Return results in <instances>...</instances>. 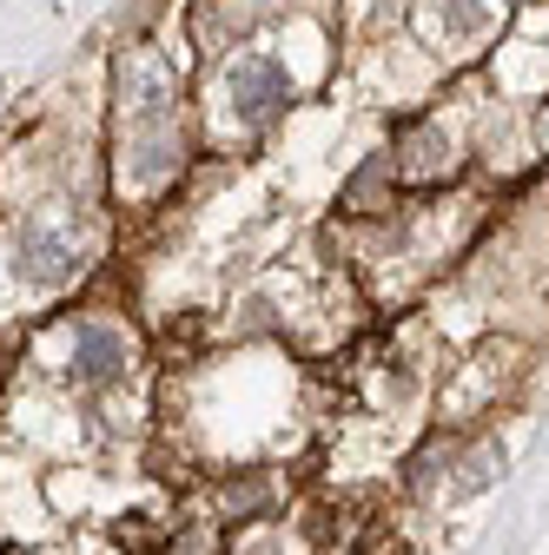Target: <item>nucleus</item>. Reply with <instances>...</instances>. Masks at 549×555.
Returning a JSON list of instances; mask_svg holds the SVG:
<instances>
[{"mask_svg":"<svg viewBox=\"0 0 549 555\" xmlns=\"http://www.w3.org/2000/svg\"><path fill=\"white\" fill-rule=\"evenodd\" d=\"M119 119H126V185H159L179 172V119H173V74L153 53L119 60Z\"/></svg>","mask_w":549,"mask_h":555,"instance_id":"1","label":"nucleus"},{"mask_svg":"<svg viewBox=\"0 0 549 555\" xmlns=\"http://www.w3.org/2000/svg\"><path fill=\"white\" fill-rule=\"evenodd\" d=\"M80 232L66 225V219H27L14 232V278L34 292H60V285H74L80 278Z\"/></svg>","mask_w":549,"mask_h":555,"instance_id":"2","label":"nucleus"},{"mask_svg":"<svg viewBox=\"0 0 549 555\" xmlns=\"http://www.w3.org/2000/svg\"><path fill=\"white\" fill-rule=\"evenodd\" d=\"M226 100H232V119L239 126H265V119H279L285 100H292V74L271 53H245L226 66Z\"/></svg>","mask_w":549,"mask_h":555,"instance_id":"3","label":"nucleus"},{"mask_svg":"<svg viewBox=\"0 0 549 555\" xmlns=\"http://www.w3.org/2000/svg\"><path fill=\"white\" fill-rule=\"evenodd\" d=\"M126 364H132V344H126V331H113V324H80L74 344H66V377H74L80 390L113 384Z\"/></svg>","mask_w":549,"mask_h":555,"instance_id":"4","label":"nucleus"},{"mask_svg":"<svg viewBox=\"0 0 549 555\" xmlns=\"http://www.w3.org/2000/svg\"><path fill=\"white\" fill-rule=\"evenodd\" d=\"M410 153H418V159H410V172H437V166H444L437 153H450V139L424 126V132H410Z\"/></svg>","mask_w":549,"mask_h":555,"instance_id":"5","label":"nucleus"},{"mask_svg":"<svg viewBox=\"0 0 549 555\" xmlns=\"http://www.w3.org/2000/svg\"><path fill=\"white\" fill-rule=\"evenodd\" d=\"M542 146H549V106H542Z\"/></svg>","mask_w":549,"mask_h":555,"instance_id":"6","label":"nucleus"}]
</instances>
